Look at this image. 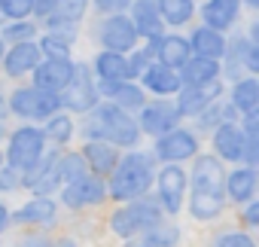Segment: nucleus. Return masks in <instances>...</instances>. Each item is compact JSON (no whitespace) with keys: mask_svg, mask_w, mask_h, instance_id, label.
Returning a JSON list of instances; mask_svg holds the SVG:
<instances>
[{"mask_svg":"<svg viewBox=\"0 0 259 247\" xmlns=\"http://www.w3.org/2000/svg\"><path fill=\"white\" fill-rule=\"evenodd\" d=\"M82 135H85V141H101V144H110V147H135L141 141L138 122L113 104L95 107V116L85 122Z\"/></svg>","mask_w":259,"mask_h":247,"instance_id":"obj_1","label":"nucleus"},{"mask_svg":"<svg viewBox=\"0 0 259 247\" xmlns=\"http://www.w3.org/2000/svg\"><path fill=\"white\" fill-rule=\"evenodd\" d=\"M153 183V165L144 153H128L110 174V195L119 201H138Z\"/></svg>","mask_w":259,"mask_h":247,"instance_id":"obj_2","label":"nucleus"},{"mask_svg":"<svg viewBox=\"0 0 259 247\" xmlns=\"http://www.w3.org/2000/svg\"><path fill=\"white\" fill-rule=\"evenodd\" d=\"M162 223V208L156 198H138V201H128L122 211H116L110 217V226L116 235L122 238H132V235H141L153 226Z\"/></svg>","mask_w":259,"mask_h":247,"instance_id":"obj_3","label":"nucleus"},{"mask_svg":"<svg viewBox=\"0 0 259 247\" xmlns=\"http://www.w3.org/2000/svg\"><path fill=\"white\" fill-rule=\"evenodd\" d=\"M43 156H46V138H43L40 129L25 126L10 138V168L31 171Z\"/></svg>","mask_w":259,"mask_h":247,"instance_id":"obj_4","label":"nucleus"},{"mask_svg":"<svg viewBox=\"0 0 259 247\" xmlns=\"http://www.w3.org/2000/svg\"><path fill=\"white\" fill-rule=\"evenodd\" d=\"M58 104H64V107H70L76 113L95 110V104H98V86L92 83L85 64H76L73 67V79L67 83L64 92H58Z\"/></svg>","mask_w":259,"mask_h":247,"instance_id":"obj_5","label":"nucleus"},{"mask_svg":"<svg viewBox=\"0 0 259 247\" xmlns=\"http://www.w3.org/2000/svg\"><path fill=\"white\" fill-rule=\"evenodd\" d=\"M73 61L70 58H61V61H43V64H37L34 67V89H40V92H52V95H58V92H64L67 89V83L73 79Z\"/></svg>","mask_w":259,"mask_h":247,"instance_id":"obj_6","label":"nucleus"},{"mask_svg":"<svg viewBox=\"0 0 259 247\" xmlns=\"http://www.w3.org/2000/svg\"><path fill=\"white\" fill-rule=\"evenodd\" d=\"M101 43L107 52H128V49H135L138 43V31L132 25V19H125V16H110L104 25H101Z\"/></svg>","mask_w":259,"mask_h":247,"instance_id":"obj_7","label":"nucleus"},{"mask_svg":"<svg viewBox=\"0 0 259 247\" xmlns=\"http://www.w3.org/2000/svg\"><path fill=\"white\" fill-rule=\"evenodd\" d=\"M223 183H226V174H223L220 159L198 156L195 168H192V192L195 195H223Z\"/></svg>","mask_w":259,"mask_h":247,"instance_id":"obj_8","label":"nucleus"},{"mask_svg":"<svg viewBox=\"0 0 259 247\" xmlns=\"http://www.w3.org/2000/svg\"><path fill=\"white\" fill-rule=\"evenodd\" d=\"M186 195V171L180 165H165L159 174V208L177 214Z\"/></svg>","mask_w":259,"mask_h":247,"instance_id":"obj_9","label":"nucleus"},{"mask_svg":"<svg viewBox=\"0 0 259 247\" xmlns=\"http://www.w3.org/2000/svg\"><path fill=\"white\" fill-rule=\"evenodd\" d=\"M195 150H198V141H195V135H189V132H183V129H171L168 135H162L159 141H156V156L162 159V162H180V159H189V156H195Z\"/></svg>","mask_w":259,"mask_h":247,"instance_id":"obj_10","label":"nucleus"},{"mask_svg":"<svg viewBox=\"0 0 259 247\" xmlns=\"http://www.w3.org/2000/svg\"><path fill=\"white\" fill-rule=\"evenodd\" d=\"M104 195H107L104 180H101V177H95V174H82L79 180L67 183V189H64V204H67V208L101 204V201H104Z\"/></svg>","mask_w":259,"mask_h":247,"instance_id":"obj_11","label":"nucleus"},{"mask_svg":"<svg viewBox=\"0 0 259 247\" xmlns=\"http://www.w3.org/2000/svg\"><path fill=\"white\" fill-rule=\"evenodd\" d=\"M144 113H141V129L144 132H150V135H168L174 126H177V107L174 104H168V101H156V104H144L141 107Z\"/></svg>","mask_w":259,"mask_h":247,"instance_id":"obj_12","label":"nucleus"},{"mask_svg":"<svg viewBox=\"0 0 259 247\" xmlns=\"http://www.w3.org/2000/svg\"><path fill=\"white\" fill-rule=\"evenodd\" d=\"M180 86L186 89H204L210 83L220 79V61H210V58H189L183 67H180Z\"/></svg>","mask_w":259,"mask_h":247,"instance_id":"obj_13","label":"nucleus"},{"mask_svg":"<svg viewBox=\"0 0 259 247\" xmlns=\"http://www.w3.org/2000/svg\"><path fill=\"white\" fill-rule=\"evenodd\" d=\"M213 147L220 153V159H229V162H241L244 159V135L235 122H220L213 129Z\"/></svg>","mask_w":259,"mask_h":247,"instance_id":"obj_14","label":"nucleus"},{"mask_svg":"<svg viewBox=\"0 0 259 247\" xmlns=\"http://www.w3.org/2000/svg\"><path fill=\"white\" fill-rule=\"evenodd\" d=\"M238 10H241V0H207L201 7V16H204V28L223 34L226 28L235 25L238 19Z\"/></svg>","mask_w":259,"mask_h":247,"instance_id":"obj_15","label":"nucleus"},{"mask_svg":"<svg viewBox=\"0 0 259 247\" xmlns=\"http://www.w3.org/2000/svg\"><path fill=\"white\" fill-rule=\"evenodd\" d=\"M101 95H107L110 98V104L113 107H119V110H141L144 104H147V98H144V92L135 86V83H128V79H122V83H101V89H98Z\"/></svg>","mask_w":259,"mask_h":247,"instance_id":"obj_16","label":"nucleus"},{"mask_svg":"<svg viewBox=\"0 0 259 247\" xmlns=\"http://www.w3.org/2000/svg\"><path fill=\"white\" fill-rule=\"evenodd\" d=\"M153 46H156L159 64H162V67H168V70H177V67H183V64L192 58V52H189V43H186L183 37H177V34H171V37H159Z\"/></svg>","mask_w":259,"mask_h":247,"instance_id":"obj_17","label":"nucleus"},{"mask_svg":"<svg viewBox=\"0 0 259 247\" xmlns=\"http://www.w3.org/2000/svg\"><path fill=\"white\" fill-rule=\"evenodd\" d=\"M82 162H89V168L95 171V177H104V174H113V168L119 165V153H116V147H110V144L85 141V147H82Z\"/></svg>","mask_w":259,"mask_h":247,"instance_id":"obj_18","label":"nucleus"},{"mask_svg":"<svg viewBox=\"0 0 259 247\" xmlns=\"http://www.w3.org/2000/svg\"><path fill=\"white\" fill-rule=\"evenodd\" d=\"M7 67L10 76H22L28 70H34L40 64V49L34 43H16L10 52H4V61H0Z\"/></svg>","mask_w":259,"mask_h":247,"instance_id":"obj_19","label":"nucleus"},{"mask_svg":"<svg viewBox=\"0 0 259 247\" xmlns=\"http://www.w3.org/2000/svg\"><path fill=\"white\" fill-rule=\"evenodd\" d=\"M217 95H220V79L210 83V86H204V89H183V92H180L177 113H183V116H198V113H204V110L217 101Z\"/></svg>","mask_w":259,"mask_h":247,"instance_id":"obj_20","label":"nucleus"},{"mask_svg":"<svg viewBox=\"0 0 259 247\" xmlns=\"http://www.w3.org/2000/svg\"><path fill=\"white\" fill-rule=\"evenodd\" d=\"M132 7H135L132 25H135L138 37H150V40L156 43V40L162 37V19H159L156 4H153V0H138V4H132Z\"/></svg>","mask_w":259,"mask_h":247,"instance_id":"obj_21","label":"nucleus"},{"mask_svg":"<svg viewBox=\"0 0 259 247\" xmlns=\"http://www.w3.org/2000/svg\"><path fill=\"white\" fill-rule=\"evenodd\" d=\"M189 52H195V58H210V61H220L226 55V40L223 34L210 31V28H198L189 40Z\"/></svg>","mask_w":259,"mask_h":247,"instance_id":"obj_22","label":"nucleus"},{"mask_svg":"<svg viewBox=\"0 0 259 247\" xmlns=\"http://www.w3.org/2000/svg\"><path fill=\"white\" fill-rule=\"evenodd\" d=\"M223 189L229 192V198H232L235 204L253 201V192H256V171H253V168H235V171L226 177Z\"/></svg>","mask_w":259,"mask_h":247,"instance_id":"obj_23","label":"nucleus"},{"mask_svg":"<svg viewBox=\"0 0 259 247\" xmlns=\"http://www.w3.org/2000/svg\"><path fill=\"white\" fill-rule=\"evenodd\" d=\"M141 76H144V86H147L150 92H156V95H174V92L180 89L177 70H168V67H162V64H150Z\"/></svg>","mask_w":259,"mask_h":247,"instance_id":"obj_24","label":"nucleus"},{"mask_svg":"<svg viewBox=\"0 0 259 247\" xmlns=\"http://www.w3.org/2000/svg\"><path fill=\"white\" fill-rule=\"evenodd\" d=\"M256 104H259V83L253 79V76H244V79H238L235 83V89H232V110L235 113H253L256 110Z\"/></svg>","mask_w":259,"mask_h":247,"instance_id":"obj_25","label":"nucleus"},{"mask_svg":"<svg viewBox=\"0 0 259 247\" xmlns=\"http://www.w3.org/2000/svg\"><path fill=\"white\" fill-rule=\"evenodd\" d=\"M55 214H58V204L52 198H40L37 195L22 211H16V223H43V226H49L55 220Z\"/></svg>","mask_w":259,"mask_h":247,"instance_id":"obj_26","label":"nucleus"},{"mask_svg":"<svg viewBox=\"0 0 259 247\" xmlns=\"http://www.w3.org/2000/svg\"><path fill=\"white\" fill-rule=\"evenodd\" d=\"M180 241V229L171 223H159L147 232L138 235V241H132V247H174Z\"/></svg>","mask_w":259,"mask_h":247,"instance_id":"obj_27","label":"nucleus"},{"mask_svg":"<svg viewBox=\"0 0 259 247\" xmlns=\"http://www.w3.org/2000/svg\"><path fill=\"white\" fill-rule=\"evenodd\" d=\"M95 70L104 83H122V79H128V58L116 55V52H101L95 61Z\"/></svg>","mask_w":259,"mask_h":247,"instance_id":"obj_28","label":"nucleus"},{"mask_svg":"<svg viewBox=\"0 0 259 247\" xmlns=\"http://www.w3.org/2000/svg\"><path fill=\"white\" fill-rule=\"evenodd\" d=\"M159 19H165L168 25H186L192 19V0H156Z\"/></svg>","mask_w":259,"mask_h":247,"instance_id":"obj_29","label":"nucleus"},{"mask_svg":"<svg viewBox=\"0 0 259 247\" xmlns=\"http://www.w3.org/2000/svg\"><path fill=\"white\" fill-rule=\"evenodd\" d=\"M55 174H58V183H73L89 171H85V162L79 153H64L55 159Z\"/></svg>","mask_w":259,"mask_h":247,"instance_id":"obj_30","label":"nucleus"},{"mask_svg":"<svg viewBox=\"0 0 259 247\" xmlns=\"http://www.w3.org/2000/svg\"><path fill=\"white\" fill-rule=\"evenodd\" d=\"M37 95H40L37 89H16L7 107L22 119H37Z\"/></svg>","mask_w":259,"mask_h":247,"instance_id":"obj_31","label":"nucleus"},{"mask_svg":"<svg viewBox=\"0 0 259 247\" xmlns=\"http://www.w3.org/2000/svg\"><path fill=\"white\" fill-rule=\"evenodd\" d=\"M223 195H192V217H198V220H210V217H217L220 211H223Z\"/></svg>","mask_w":259,"mask_h":247,"instance_id":"obj_32","label":"nucleus"},{"mask_svg":"<svg viewBox=\"0 0 259 247\" xmlns=\"http://www.w3.org/2000/svg\"><path fill=\"white\" fill-rule=\"evenodd\" d=\"M70 135H73V122H70V116H61V113L49 116V126H46L43 138H52L55 144H67Z\"/></svg>","mask_w":259,"mask_h":247,"instance_id":"obj_33","label":"nucleus"},{"mask_svg":"<svg viewBox=\"0 0 259 247\" xmlns=\"http://www.w3.org/2000/svg\"><path fill=\"white\" fill-rule=\"evenodd\" d=\"M37 49H40V52H46V55H49V61H61V58H67V55H70V43H67V40H61V37H55V34L43 37Z\"/></svg>","mask_w":259,"mask_h":247,"instance_id":"obj_34","label":"nucleus"},{"mask_svg":"<svg viewBox=\"0 0 259 247\" xmlns=\"http://www.w3.org/2000/svg\"><path fill=\"white\" fill-rule=\"evenodd\" d=\"M34 10V0H0V16H7L13 22H22Z\"/></svg>","mask_w":259,"mask_h":247,"instance_id":"obj_35","label":"nucleus"},{"mask_svg":"<svg viewBox=\"0 0 259 247\" xmlns=\"http://www.w3.org/2000/svg\"><path fill=\"white\" fill-rule=\"evenodd\" d=\"M34 34H37V28H34L31 22H10V25L4 28V37L13 40V43H31Z\"/></svg>","mask_w":259,"mask_h":247,"instance_id":"obj_36","label":"nucleus"},{"mask_svg":"<svg viewBox=\"0 0 259 247\" xmlns=\"http://www.w3.org/2000/svg\"><path fill=\"white\" fill-rule=\"evenodd\" d=\"M213 247H256V241L244 232H226L213 241Z\"/></svg>","mask_w":259,"mask_h":247,"instance_id":"obj_37","label":"nucleus"},{"mask_svg":"<svg viewBox=\"0 0 259 247\" xmlns=\"http://www.w3.org/2000/svg\"><path fill=\"white\" fill-rule=\"evenodd\" d=\"M226 107L220 104V101H213L210 104V110H204V113H198L201 116V129H217L220 126V113H223Z\"/></svg>","mask_w":259,"mask_h":247,"instance_id":"obj_38","label":"nucleus"},{"mask_svg":"<svg viewBox=\"0 0 259 247\" xmlns=\"http://www.w3.org/2000/svg\"><path fill=\"white\" fill-rule=\"evenodd\" d=\"M135 0H95V7L101 13H113V16H122V10H128Z\"/></svg>","mask_w":259,"mask_h":247,"instance_id":"obj_39","label":"nucleus"},{"mask_svg":"<svg viewBox=\"0 0 259 247\" xmlns=\"http://www.w3.org/2000/svg\"><path fill=\"white\" fill-rule=\"evenodd\" d=\"M22 186V177L16 168H0V189H16Z\"/></svg>","mask_w":259,"mask_h":247,"instance_id":"obj_40","label":"nucleus"},{"mask_svg":"<svg viewBox=\"0 0 259 247\" xmlns=\"http://www.w3.org/2000/svg\"><path fill=\"white\" fill-rule=\"evenodd\" d=\"M55 7H58V0H34V10H31V13H37V16L49 19V16L55 13Z\"/></svg>","mask_w":259,"mask_h":247,"instance_id":"obj_41","label":"nucleus"},{"mask_svg":"<svg viewBox=\"0 0 259 247\" xmlns=\"http://www.w3.org/2000/svg\"><path fill=\"white\" fill-rule=\"evenodd\" d=\"M244 223H247V226H259V204H256V201H250V204H247Z\"/></svg>","mask_w":259,"mask_h":247,"instance_id":"obj_42","label":"nucleus"},{"mask_svg":"<svg viewBox=\"0 0 259 247\" xmlns=\"http://www.w3.org/2000/svg\"><path fill=\"white\" fill-rule=\"evenodd\" d=\"M10 220H13V214L7 211V204H0V232H4V229L10 226Z\"/></svg>","mask_w":259,"mask_h":247,"instance_id":"obj_43","label":"nucleus"},{"mask_svg":"<svg viewBox=\"0 0 259 247\" xmlns=\"http://www.w3.org/2000/svg\"><path fill=\"white\" fill-rule=\"evenodd\" d=\"M22 247H52V244L49 241H25Z\"/></svg>","mask_w":259,"mask_h":247,"instance_id":"obj_44","label":"nucleus"},{"mask_svg":"<svg viewBox=\"0 0 259 247\" xmlns=\"http://www.w3.org/2000/svg\"><path fill=\"white\" fill-rule=\"evenodd\" d=\"M7 110H10V107H7V104H4V86H0V116H4V113H7Z\"/></svg>","mask_w":259,"mask_h":247,"instance_id":"obj_45","label":"nucleus"},{"mask_svg":"<svg viewBox=\"0 0 259 247\" xmlns=\"http://www.w3.org/2000/svg\"><path fill=\"white\" fill-rule=\"evenodd\" d=\"M4 52H7V49H4V40H0V61H4Z\"/></svg>","mask_w":259,"mask_h":247,"instance_id":"obj_46","label":"nucleus"},{"mask_svg":"<svg viewBox=\"0 0 259 247\" xmlns=\"http://www.w3.org/2000/svg\"><path fill=\"white\" fill-rule=\"evenodd\" d=\"M247 4H250V7H259V0H247Z\"/></svg>","mask_w":259,"mask_h":247,"instance_id":"obj_47","label":"nucleus"},{"mask_svg":"<svg viewBox=\"0 0 259 247\" xmlns=\"http://www.w3.org/2000/svg\"><path fill=\"white\" fill-rule=\"evenodd\" d=\"M0 138H4V126H0Z\"/></svg>","mask_w":259,"mask_h":247,"instance_id":"obj_48","label":"nucleus"},{"mask_svg":"<svg viewBox=\"0 0 259 247\" xmlns=\"http://www.w3.org/2000/svg\"><path fill=\"white\" fill-rule=\"evenodd\" d=\"M0 162H4V156H0Z\"/></svg>","mask_w":259,"mask_h":247,"instance_id":"obj_49","label":"nucleus"},{"mask_svg":"<svg viewBox=\"0 0 259 247\" xmlns=\"http://www.w3.org/2000/svg\"><path fill=\"white\" fill-rule=\"evenodd\" d=\"M0 19H4V16H0Z\"/></svg>","mask_w":259,"mask_h":247,"instance_id":"obj_50","label":"nucleus"}]
</instances>
